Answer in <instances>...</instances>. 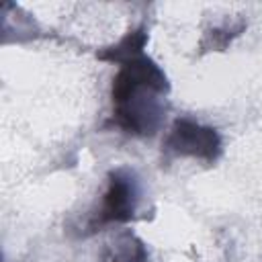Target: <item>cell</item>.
Here are the masks:
<instances>
[{"label":"cell","instance_id":"cell-1","mask_svg":"<svg viewBox=\"0 0 262 262\" xmlns=\"http://www.w3.org/2000/svg\"><path fill=\"white\" fill-rule=\"evenodd\" d=\"M164 72L145 55L121 66L113 82V117L117 125L133 135H151L160 127L164 108L160 94L168 92Z\"/></svg>","mask_w":262,"mask_h":262},{"label":"cell","instance_id":"cell-2","mask_svg":"<svg viewBox=\"0 0 262 262\" xmlns=\"http://www.w3.org/2000/svg\"><path fill=\"white\" fill-rule=\"evenodd\" d=\"M164 147L174 156H188L199 158L203 162H215L221 154V137L213 127L201 125L192 119H178L172 125Z\"/></svg>","mask_w":262,"mask_h":262},{"label":"cell","instance_id":"cell-3","mask_svg":"<svg viewBox=\"0 0 262 262\" xmlns=\"http://www.w3.org/2000/svg\"><path fill=\"white\" fill-rule=\"evenodd\" d=\"M135 207H137V182L133 174L127 170H115L108 178V188L104 192L94 225L125 223L135 215Z\"/></svg>","mask_w":262,"mask_h":262},{"label":"cell","instance_id":"cell-4","mask_svg":"<svg viewBox=\"0 0 262 262\" xmlns=\"http://www.w3.org/2000/svg\"><path fill=\"white\" fill-rule=\"evenodd\" d=\"M145 45V33L143 29H137L133 33H129L121 43L104 49L100 53L102 59H108V61H119V63H125L129 59H135L141 55V49Z\"/></svg>","mask_w":262,"mask_h":262},{"label":"cell","instance_id":"cell-5","mask_svg":"<svg viewBox=\"0 0 262 262\" xmlns=\"http://www.w3.org/2000/svg\"><path fill=\"white\" fill-rule=\"evenodd\" d=\"M115 262H145V250L143 244L139 239H135L133 235H125L113 254Z\"/></svg>","mask_w":262,"mask_h":262}]
</instances>
